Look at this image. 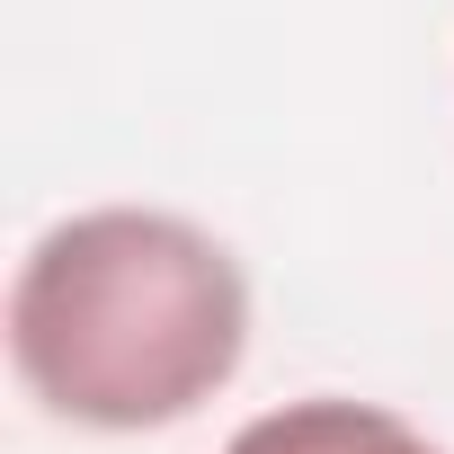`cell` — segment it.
Wrapping results in <instances>:
<instances>
[{"label":"cell","instance_id":"1","mask_svg":"<svg viewBox=\"0 0 454 454\" xmlns=\"http://www.w3.org/2000/svg\"><path fill=\"white\" fill-rule=\"evenodd\" d=\"M250 356V286L214 232L152 205L72 214L19 259L10 365L72 427H178Z\"/></svg>","mask_w":454,"mask_h":454},{"label":"cell","instance_id":"2","mask_svg":"<svg viewBox=\"0 0 454 454\" xmlns=\"http://www.w3.org/2000/svg\"><path fill=\"white\" fill-rule=\"evenodd\" d=\"M223 454H436V445H427L410 419L374 410V401L321 392V401H286V410L250 419Z\"/></svg>","mask_w":454,"mask_h":454}]
</instances>
